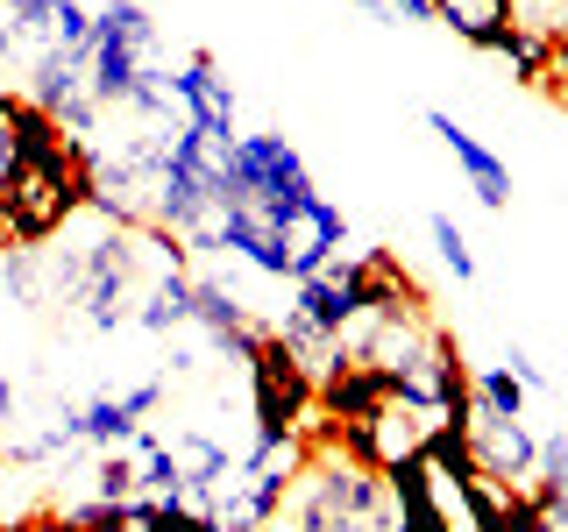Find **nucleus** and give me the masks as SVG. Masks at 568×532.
Segmentation results:
<instances>
[{"label":"nucleus","instance_id":"obj_1","mask_svg":"<svg viewBox=\"0 0 568 532\" xmlns=\"http://www.w3.org/2000/svg\"><path fill=\"white\" fill-rule=\"evenodd\" d=\"M313 461V440L306 433H284V440H256L248 454H235L221 475L206 483V497L192 511L213 525V532H271L277 511L292 504L298 475Z\"/></svg>","mask_w":568,"mask_h":532},{"label":"nucleus","instance_id":"obj_2","mask_svg":"<svg viewBox=\"0 0 568 532\" xmlns=\"http://www.w3.org/2000/svg\"><path fill=\"white\" fill-rule=\"evenodd\" d=\"M271 532H390V483L342 448H313Z\"/></svg>","mask_w":568,"mask_h":532},{"label":"nucleus","instance_id":"obj_3","mask_svg":"<svg viewBox=\"0 0 568 532\" xmlns=\"http://www.w3.org/2000/svg\"><path fill=\"white\" fill-rule=\"evenodd\" d=\"M85 213V150L14 156L0 177V248H43Z\"/></svg>","mask_w":568,"mask_h":532},{"label":"nucleus","instance_id":"obj_4","mask_svg":"<svg viewBox=\"0 0 568 532\" xmlns=\"http://www.w3.org/2000/svg\"><path fill=\"white\" fill-rule=\"evenodd\" d=\"M164 64V35H156V14L142 0H106L93 14V43H85V85L106 114L142 100V85L156 79Z\"/></svg>","mask_w":568,"mask_h":532},{"label":"nucleus","instance_id":"obj_5","mask_svg":"<svg viewBox=\"0 0 568 532\" xmlns=\"http://www.w3.org/2000/svg\"><path fill=\"white\" fill-rule=\"evenodd\" d=\"M448 412H434V405H419V398H377L363 419H348L342 426V440L334 448L342 454H355L363 469H377V475H390V469H405V461H426V448H434V433H448Z\"/></svg>","mask_w":568,"mask_h":532},{"label":"nucleus","instance_id":"obj_6","mask_svg":"<svg viewBox=\"0 0 568 532\" xmlns=\"http://www.w3.org/2000/svg\"><path fill=\"white\" fill-rule=\"evenodd\" d=\"M248 433L256 440H284L313 419V369L298 362V348L271 327L248 355Z\"/></svg>","mask_w":568,"mask_h":532},{"label":"nucleus","instance_id":"obj_7","mask_svg":"<svg viewBox=\"0 0 568 532\" xmlns=\"http://www.w3.org/2000/svg\"><path fill=\"white\" fill-rule=\"evenodd\" d=\"M235 200H256V206L313 200V171H306V156H298L292 135H277V129L235 135Z\"/></svg>","mask_w":568,"mask_h":532},{"label":"nucleus","instance_id":"obj_8","mask_svg":"<svg viewBox=\"0 0 568 532\" xmlns=\"http://www.w3.org/2000/svg\"><path fill=\"white\" fill-rule=\"evenodd\" d=\"M277 248H284V284L327 270V263L348 248V213L334 200H320V192H313V200L277 206Z\"/></svg>","mask_w":568,"mask_h":532},{"label":"nucleus","instance_id":"obj_9","mask_svg":"<svg viewBox=\"0 0 568 532\" xmlns=\"http://www.w3.org/2000/svg\"><path fill=\"white\" fill-rule=\"evenodd\" d=\"M171 377L156 369V377H129V383H100L93 398H79V433H85V454L114 448V440L142 433V426L156 419V405H164Z\"/></svg>","mask_w":568,"mask_h":532},{"label":"nucleus","instance_id":"obj_10","mask_svg":"<svg viewBox=\"0 0 568 532\" xmlns=\"http://www.w3.org/2000/svg\"><path fill=\"white\" fill-rule=\"evenodd\" d=\"M462 440H469L476 469H484L497 490H526V483H532V461H540V433H532L526 419L469 412V419H462Z\"/></svg>","mask_w":568,"mask_h":532},{"label":"nucleus","instance_id":"obj_11","mask_svg":"<svg viewBox=\"0 0 568 532\" xmlns=\"http://www.w3.org/2000/svg\"><path fill=\"white\" fill-rule=\"evenodd\" d=\"M171 85H178V114L206 135H242V93L206 50H192L185 64H171Z\"/></svg>","mask_w":568,"mask_h":532},{"label":"nucleus","instance_id":"obj_12","mask_svg":"<svg viewBox=\"0 0 568 532\" xmlns=\"http://www.w3.org/2000/svg\"><path fill=\"white\" fill-rule=\"evenodd\" d=\"M426 129L440 135V150H448V156H455V171L469 177L476 206H490V213H505V206H511V171H505V156H497L484 135H469V129H462V121L448 114V106H434V114H426Z\"/></svg>","mask_w":568,"mask_h":532},{"label":"nucleus","instance_id":"obj_13","mask_svg":"<svg viewBox=\"0 0 568 532\" xmlns=\"http://www.w3.org/2000/svg\"><path fill=\"white\" fill-rule=\"evenodd\" d=\"M79 448H85V433H79V405L58 398V405H43V412H36L29 433H14V440H8V461H14V469H50V461H71Z\"/></svg>","mask_w":568,"mask_h":532},{"label":"nucleus","instance_id":"obj_14","mask_svg":"<svg viewBox=\"0 0 568 532\" xmlns=\"http://www.w3.org/2000/svg\"><path fill=\"white\" fill-rule=\"evenodd\" d=\"M384 483H390V532H455V511L440 504L426 461H405V469H390Z\"/></svg>","mask_w":568,"mask_h":532},{"label":"nucleus","instance_id":"obj_15","mask_svg":"<svg viewBox=\"0 0 568 532\" xmlns=\"http://www.w3.org/2000/svg\"><path fill=\"white\" fill-rule=\"evenodd\" d=\"M29 50H58V58H85V43H93V8L85 0H43L36 14L14 22Z\"/></svg>","mask_w":568,"mask_h":532},{"label":"nucleus","instance_id":"obj_16","mask_svg":"<svg viewBox=\"0 0 568 532\" xmlns=\"http://www.w3.org/2000/svg\"><path fill=\"white\" fill-rule=\"evenodd\" d=\"M434 22L455 29L469 50H497L511 29L526 22V8L519 0H434Z\"/></svg>","mask_w":568,"mask_h":532},{"label":"nucleus","instance_id":"obj_17","mask_svg":"<svg viewBox=\"0 0 568 532\" xmlns=\"http://www.w3.org/2000/svg\"><path fill=\"white\" fill-rule=\"evenodd\" d=\"M135 327L150 334V341H178V334H192V270L156 277L150 291H142V306H135Z\"/></svg>","mask_w":568,"mask_h":532},{"label":"nucleus","instance_id":"obj_18","mask_svg":"<svg viewBox=\"0 0 568 532\" xmlns=\"http://www.w3.org/2000/svg\"><path fill=\"white\" fill-rule=\"evenodd\" d=\"M497 58L511 64V79H519V85H547V79H555V29L519 22L505 43H497Z\"/></svg>","mask_w":568,"mask_h":532},{"label":"nucleus","instance_id":"obj_19","mask_svg":"<svg viewBox=\"0 0 568 532\" xmlns=\"http://www.w3.org/2000/svg\"><path fill=\"white\" fill-rule=\"evenodd\" d=\"M526 398L532 390L511 377L505 362H484L469 369V412H490V419H526Z\"/></svg>","mask_w":568,"mask_h":532},{"label":"nucleus","instance_id":"obj_20","mask_svg":"<svg viewBox=\"0 0 568 532\" xmlns=\"http://www.w3.org/2000/svg\"><path fill=\"white\" fill-rule=\"evenodd\" d=\"M426 235H434L440 270H448L455 284H476V248H469V235L455 227V213H426Z\"/></svg>","mask_w":568,"mask_h":532},{"label":"nucleus","instance_id":"obj_21","mask_svg":"<svg viewBox=\"0 0 568 532\" xmlns=\"http://www.w3.org/2000/svg\"><path fill=\"white\" fill-rule=\"evenodd\" d=\"M14 426H22V390H14V377H8V369H0V454H8Z\"/></svg>","mask_w":568,"mask_h":532},{"label":"nucleus","instance_id":"obj_22","mask_svg":"<svg viewBox=\"0 0 568 532\" xmlns=\"http://www.w3.org/2000/svg\"><path fill=\"white\" fill-rule=\"evenodd\" d=\"M505 369H511V377H519L526 390H547V369H540V362H532V355H526V348H505Z\"/></svg>","mask_w":568,"mask_h":532},{"label":"nucleus","instance_id":"obj_23","mask_svg":"<svg viewBox=\"0 0 568 532\" xmlns=\"http://www.w3.org/2000/svg\"><path fill=\"white\" fill-rule=\"evenodd\" d=\"M384 22H434V0H384Z\"/></svg>","mask_w":568,"mask_h":532},{"label":"nucleus","instance_id":"obj_24","mask_svg":"<svg viewBox=\"0 0 568 532\" xmlns=\"http://www.w3.org/2000/svg\"><path fill=\"white\" fill-rule=\"evenodd\" d=\"M547 85L568 100V22H555V79H547Z\"/></svg>","mask_w":568,"mask_h":532},{"label":"nucleus","instance_id":"obj_25","mask_svg":"<svg viewBox=\"0 0 568 532\" xmlns=\"http://www.w3.org/2000/svg\"><path fill=\"white\" fill-rule=\"evenodd\" d=\"M14 58H22V35H14V22H8V8H0V71H8Z\"/></svg>","mask_w":568,"mask_h":532},{"label":"nucleus","instance_id":"obj_26","mask_svg":"<svg viewBox=\"0 0 568 532\" xmlns=\"http://www.w3.org/2000/svg\"><path fill=\"white\" fill-rule=\"evenodd\" d=\"M8 164H14V135H8V114H0V177H8Z\"/></svg>","mask_w":568,"mask_h":532},{"label":"nucleus","instance_id":"obj_27","mask_svg":"<svg viewBox=\"0 0 568 532\" xmlns=\"http://www.w3.org/2000/svg\"><path fill=\"white\" fill-rule=\"evenodd\" d=\"M0 8H8V22H22V14H36V8H43V0H0Z\"/></svg>","mask_w":568,"mask_h":532},{"label":"nucleus","instance_id":"obj_28","mask_svg":"<svg viewBox=\"0 0 568 532\" xmlns=\"http://www.w3.org/2000/svg\"><path fill=\"white\" fill-rule=\"evenodd\" d=\"M342 8H355V14H377V22H384V0H342Z\"/></svg>","mask_w":568,"mask_h":532}]
</instances>
